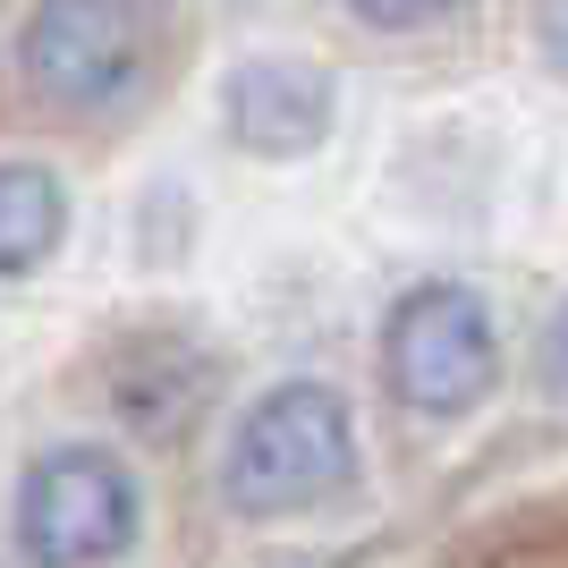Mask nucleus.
<instances>
[{
    "label": "nucleus",
    "mask_w": 568,
    "mask_h": 568,
    "mask_svg": "<svg viewBox=\"0 0 568 568\" xmlns=\"http://www.w3.org/2000/svg\"><path fill=\"white\" fill-rule=\"evenodd\" d=\"M356 467H365V442H356V407L332 382H272L246 399V416L221 442V500L255 526L281 518H314L332 509L339 493H356Z\"/></svg>",
    "instance_id": "obj_1"
},
{
    "label": "nucleus",
    "mask_w": 568,
    "mask_h": 568,
    "mask_svg": "<svg viewBox=\"0 0 568 568\" xmlns=\"http://www.w3.org/2000/svg\"><path fill=\"white\" fill-rule=\"evenodd\" d=\"M9 544L26 568H119L144 544V484L111 442H51L9 493Z\"/></svg>",
    "instance_id": "obj_2"
},
{
    "label": "nucleus",
    "mask_w": 568,
    "mask_h": 568,
    "mask_svg": "<svg viewBox=\"0 0 568 568\" xmlns=\"http://www.w3.org/2000/svg\"><path fill=\"white\" fill-rule=\"evenodd\" d=\"M500 382V323L484 306V288L467 281H416L382 314V390L425 416V425H458L493 399Z\"/></svg>",
    "instance_id": "obj_3"
},
{
    "label": "nucleus",
    "mask_w": 568,
    "mask_h": 568,
    "mask_svg": "<svg viewBox=\"0 0 568 568\" xmlns=\"http://www.w3.org/2000/svg\"><path fill=\"white\" fill-rule=\"evenodd\" d=\"M153 69L144 0H34L18 26V77L69 119L119 111Z\"/></svg>",
    "instance_id": "obj_4"
},
{
    "label": "nucleus",
    "mask_w": 568,
    "mask_h": 568,
    "mask_svg": "<svg viewBox=\"0 0 568 568\" xmlns=\"http://www.w3.org/2000/svg\"><path fill=\"white\" fill-rule=\"evenodd\" d=\"M221 128L255 162H306L339 128V77L306 51H255L221 77Z\"/></svg>",
    "instance_id": "obj_5"
},
{
    "label": "nucleus",
    "mask_w": 568,
    "mask_h": 568,
    "mask_svg": "<svg viewBox=\"0 0 568 568\" xmlns=\"http://www.w3.org/2000/svg\"><path fill=\"white\" fill-rule=\"evenodd\" d=\"M204 390H213V365L179 339H136V348L111 356V407L136 433H179Z\"/></svg>",
    "instance_id": "obj_6"
},
{
    "label": "nucleus",
    "mask_w": 568,
    "mask_h": 568,
    "mask_svg": "<svg viewBox=\"0 0 568 568\" xmlns=\"http://www.w3.org/2000/svg\"><path fill=\"white\" fill-rule=\"evenodd\" d=\"M69 246V179L51 162H0V281H34Z\"/></svg>",
    "instance_id": "obj_7"
},
{
    "label": "nucleus",
    "mask_w": 568,
    "mask_h": 568,
    "mask_svg": "<svg viewBox=\"0 0 568 568\" xmlns=\"http://www.w3.org/2000/svg\"><path fill=\"white\" fill-rule=\"evenodd\" d=\"M356 18L374 26V34H416V26H442V18H458L467 0H348Z\"/></svg>",
    "instance_id": "obj_8"
},
{
    "label": "nucleus",
    "mask_w": 568,
    "mask_h": 568,
    "mask_svg": "<svg viewBox=\"0 0 568 568\" xmlns=\"http://www.w3.org/2000/svg\"><path fill=\"white\" fill-rule=\"evenodd\" d=\"M535 382H544V399H551V407H568V297L551 306V323H544V348H535Z\"/></svg>",
    "instance_id": "obj_9"
},
{
    "label": "nucleus",
    "mask_w": 568,
    "mask_h": 568,
    "mask_svg": "<svg viewBox=\"0 0 568 568\" xmlns=\"http://www.w3.org/2000/svg\"><path fill=\"white\" fill-rule=\"evenodd\" d=\"M535 51H544V69L568 85V0H535Z\"/></svg>",
    "instance_id": "obj_10"
}]
</instances>
